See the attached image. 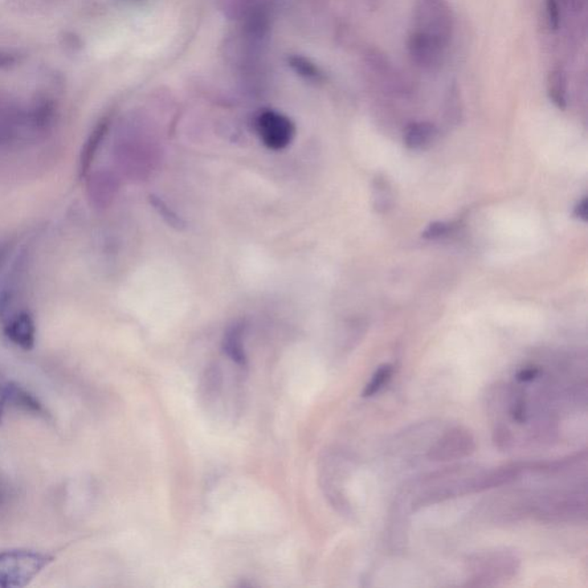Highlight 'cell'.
I'll return each instance as SVG.
<instances>
[{
	"label": "cell",
	"instance_id": "8992f818",
	"mask_svg": "<svg viewBox=\"0 0 588 588\" xmlns=\"http://www.w3.org/2000/svg\"><path fill=\"white\" fill-rule=\"evenodd\" d=\"M446 45L431 37L411 31L408 39V52L415 66L424 71H436L444 63Z\"/></svg>",
	"mask_w": 588,
	"mask_h": 588
},
{
	"label": "cell",
	"instance_id": "277c9868",
	"mask_svg": "<svg viewBox=\"0 0 588 588\" xmlns=\"http://www.w3.org/2000/svg\"><path fill=\"white\" fill-rule=\"evenodd\" d=\"M253 125L265 149L273 152L288 149L297 134V126L291 118L275 109L260 110Z\"/></svg>",
	"mask_w": 588,
	"mask_h": 588
},
{
	"label": "cell",
	"instance_id": "3957f363",
	"mask_svg": "<svg viewBox=\"0 0 588 588\" xmlns=\"http://www.w3.org/2000/svg\"><path fill=\"white\" fill-rule=\"evenodd\" d=\"M518 559L506 551H488L473 555L468 561V585L494 586L514 577Z\"/></svg>",
	"mask_w": 588,
	"mask_h": 588
},
{
	"label": "cell",
	"instance_id": "4fadbf2b",
	"mask_svg": "<svg viewBox=\"0 0 588 588\" xmlns=\"http://www.w3.org/2000/svg\"><path fill=\"white\" fill-rule=\"evenodd\" d=\"M147 199H149L150 206L153 208L155 213L162 219L167 226L179 232L186 230L187 228L186 220L173 207L169 206L165 199L155 194L149 195Z\"/></svg>",
	"mask_w": 588,
	"mask_h": 588
},
{
	"label": "cell",
	"instance_id": "603a6c76",
	"mask_svg": "<svg viewBox=\"0 0 588 588\" xmlns=\"http://www.w3.org/2000/svg\"><path fill=\"white\" fill-rule=\"evenodd\" d=\"M7 393L5 384H0V423H2L4 414L7 406Z\"/></svg>",
	"mask_w": 588,
	"mask_h": 588
},
{
	"label": "cell",
	"instance_id": "8fae6325",
	"mask_svg": "<svg viewBox=\"0 0 588 588\" xmlns=\"http://www.w3.org/2000/svg\"><path fill=\"white\" fill-rule=\"evenodd\" d=\"M436 137L437 128L430 122H414L404 130L403 143L410 150H426Z\"/></svg>",
	"mask_w": 588,
	"mask_h": 588
},
{
	"label": "cell",
	"instance_id": "9a60e30c",
	"mask_svg": "<svg viewBox=\"0 0 588 588\" xmlns=\"http://www.w3.org/2000/svg\"><path fill=\"white\" fill-rule=\"evenodd\" d=\"M288 63L289 66L292 68V71L306 81L314 82V83L324 81V72L316 64L312 63V61L305 58V56H290Z\"/></svg>",
	"mask_w": 588,
	"mask_h": 588
},
{
	"label": "cell",
	"instance_id": "5bb4252c",
	"mask_svg": "<svg viewBox=\"0 0 588 588\" xmlns=\"http://www.w3.org/2000/svg\"><path fill=\"white\" fill-rule=\"evenodd\" d=\"M549 96L551 103L559 109H566L567 106V77L565 69L555 67L549 73Z\"/></svg>",
	"mask_w": 588,
	"mask_h": 588
},
{
	"label": "cell",
	"instance_id": "cb8c5ba5",
	"mask_svg": "<svg viewBox=\"0 0 588 588\" xmlns=\"http://www.w3.org/2000/svg\"><path fill=\"white\" fill-rule=\"evenodd\" d=\"M8 251H10V244L3 243L0 244V264L5 260Z\"/></svg>",
	"mask_w": 588,
	"mask_h": 588
},
{
	"label": "cell",
	"instance_id": "30bf717a",
	"mask_svg": "<svg viewBox=\"0 0 588 588\" xmlns=\"http://www.w3.org/2000/svg\"><path fill=\"white\" fill-rule=\"evenodd\" d=\"M7 402L12 404L19 410L30 412L37 416H47L48 412L45 411L43 403L39 399L31 394L30 391L20 386L16 383H6Z\"/></svg>",
	"mask_w": 588,
	"mask_h": 588
},
{
	"label": "cell",
	"instance_id": "ffe728a7",
	"mask_svg": "<svg viewBox=\"0 0 588 588\" xmlns=\"http://www.w3.org/2000/svg\"><path fill=\"white\" fill-rule=\"evenodd\" d=\"M22 53L13 50H0V71L11 69L22 63Z\"/></svg>",
	"mask_w": 588,
	"mask_h": 588
},
{
	"label": "cell",
	"instance_id": "9c48e42d",
	"mask_svg": "<svg viewBox=\"0 0 588 588\" xmlns=\"http://www.w3.org/2000/svg\"><path fill=\"white\" fill-rule=\"evenodd\" d=\"M245 333H246V324L243 320L236 321L228 326L222 341L224 354L240 368L247 366V355L244 345Z\"/></svg>",
	"mask_w": 588,
	"mask_h": 588
},
{
	"label": "cell",
	"instance_id": "6da1fadb",
	"mask_svg": "<svg viewBox=\"0 0 588 588\" xmlns=\"http://www.w3.org/2000/svg\"><path fill=\"white\" fill-rule=\"evenodd\" d=\"M53 557L40 551L11 549L0 551V588H22L30 585Z\"/></svg>",
	"mask_w": 588,
	"mask_h": 588
},
{
	"label": "cell",
	"instance_id": "7a4b0ae2",
	"mask_svg": "<svg viewBox=\"0 0 588 588\" xmlns=\"http://www.w3.org/2000/svg\"><path fill=\"white\" fill-rule=\"evenodd\" d=\"M454 30V18L447 0H416L412 30L431 37L448 47Z\"/></svg>",
	"mask_w": 588,
	"mask_h": 588
},
{
	"label": "cell",
	"instance_id": "7402d4cb",
	"mask_svg": "<svg viewBox=\"0 0 588 588\" xmlns=\"http://www.w3.org/2000/svg\"><path fill=\"white\" fill-rule=\"evenodd\" d=\"M588 215V200L584 198L575 206L574 216L586 222Z\"/></svg>",
	"mask_w": 588,
	"mask_h": 588
},
{
	"label": "cell",
	"instance_id": "5b68a950",
	"mask_svg": "<svg viewBox=\"0 0 588 588\" xmlns=\"http://www.w3.org/2000/svg\"><path fill=\"white\" fill-rule=\"evenodd\" d=\"M476 449L475 438L464 428H454L440 437L428 449L431 461H453L471 456Z\"/></svg>",
	"mask_w": 588,
	"mask_h": 588
},
{
	"label": "cell",
	"instance_id": "7c38bea8",
	"mask_svg": "<svg viewBox=\"0 0 588 588\" xmlns=\"http://www.w3.org/2000/svg\"><path fill=\"white\" fill-rule=\"evenodd\" d=\"M117 191V181L108 173L96 174L89 182L90 197L97 206H108Z\"/></svg>",
	"mask_w": 588,
	"mask_h": 588
},
{
	"label": "cell",
	"instance_id": "44dd1931",
	"mask_svg": "<svg viewBox=\"0 0 588 588\" xmlns=\"http://www.w3.org/2000/svg\"><path fill=\"white\" fill-rule=\"evenodd\" d=\"M539 374H540V370L538 368H525L517 374L516 378L518 382L529 383L536 379Z\"/></svg>",
	"mask_w": 588,
	"mask_h": 588
},
{
	"label": "cell",
	"instance_id": "e0dca14e",
	"mask_svg": "<svg viewBox=\"0 0 588 588\" xmlns=\"http://www.w3.org/2000/svg\"><path fill=\"white\" fill-rule=\"evenodd\" d=\"M392 190L385 178L376 177L374 183V207L378 212H386L392 206Z\"/></svg>",
	"mask_w": 588,
	"mask_h": 588
},
{
	"label": "cell",
	"instance_id": "52a82bcc",
	"mask_svg": "<svg viewBox=\"0 0 588 588\" xmlns=\"http://www.w3.org/2000/svg\"><path fill=\"white\" fill-rule=\"evenodd\" d=\"M4 334L14 344L24 350L34 349L36 344L35 318L30 310L22 309L4 318Z\"/></svg>",
	"mask_w": 588,
	"mask_h": 588
},
{
	"label": "cell",
	"instance_id": "2e32d148",
	"mask_svg": "<svg viewBox=\"0 0 588 588\" xmlns=\"http://www.w3.org/2000/svg\"><path fill=\"white\" fill-rule=\"evenodd\" d=\"M392 376H393V366L389 365V363L379 366L373 376H371L370 382L365 386V390L362 392V397H374L375 394H377L391 381Z\"/></svg>",
	"mask_w": 588,
	"mask_h": 588
},
{
	"label": "cell",
	"instance_id": "d6986e66",
	"mask_svg": "<svg viewBox=\"0 0 588 588\" xmlns=\"http://www.w3.org/2000/svg\"><path fill=\"white\" fill-rule=\"evenodd\" d=\"M452 224L445 222H434L428 224L426 230L423 231V238L439 239L447 236L452 231Z\"/></svg>",
	"mask_w": 588,
	"mask_h": 588
},
{
	"label": "cell",
	"instance_id": "ba28073f",
	"mask_svg": "<svg viewBox=\"0 0 588 588\" xmlns=\"http://www.w3.org/2000/svg\"><path fill=\"white\" fill-rule=\"evenodd\" d=\"M110 122L112 121H110L109 117L101 118L95 128H93L91 134H89L88 140L85 141L80 157L79 173L81 178L88 177L98 151H99L100 145L103 144L106 136H108Z\"/></svg>",
	"mask_w": 588,
	"mask_h": 588
},
{
	"label": "cell",
	"instance_id": "ac0fdd59",
	"mask_svg": "<svg viewBox=\"0 0 588 588\" xmlns=\"http://www.w3.org/2000/svg\"><path fill=\"white\" fill-rule=\"evenodd\" d=\"M563 0H546L547 22L551 31H558L562 23Z\"/></svg>",
	"mask_w": 588,
	"mask_h": 588
}]
</instances>
